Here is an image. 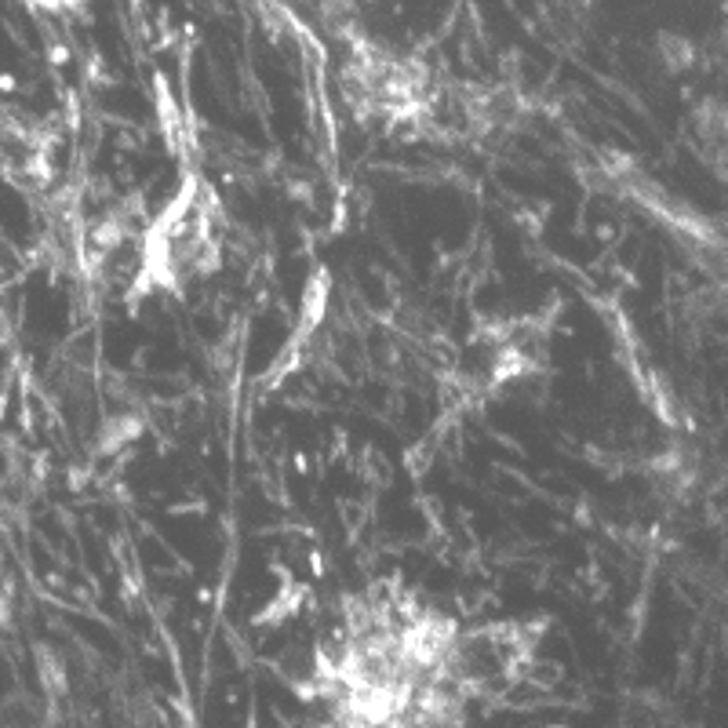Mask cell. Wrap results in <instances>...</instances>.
Here are the masks:
<instances>
[{"instance_id":"6da1fadb","label":"cell","mask_w":728,"mask_h":728,"mask_svg":"<svg viewBox=\"0 0 728 728\" xmlns=\"http://www.w3.org/2000/svg\"><path fill=\"white\" fill-rule=\"evenodd\" d=\"M310 685L339 724H452L478 700L466 630L394 583L346 597Z\"/></svg>"},{"instance_id":"7a4b0ae2","label":"cell","mask_w":728,"mask_h":728,"mask_svg":"<svg viewBox=\"0 0 728 728\" xmlns=\"http://www.w3.org/2000/svg\"><path fill=\"white\" fill-rule=\"evenodd\" d=\"M223 263V208L211 186L186 179L168 208L149 218L139 237L135 288L139 292H186L211 277Z\"/></svg>"},{"instance_id":"3957f363","label":"cell","mask_w":728,"mask_h":728,"mask_svg":"<svg viewBox=\"0 0 728 728\" xmlns=\"http://www.w3.org/2000/svg\"><path fill=\"white\" fill-rule=\"evenodd\" d=\"M346 102L361 124L375 132H411L430 128L441 113V95L430 84V73L411 58L361 48L342 70Z\"/></svg>"}]
</instances>
